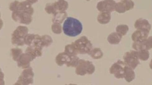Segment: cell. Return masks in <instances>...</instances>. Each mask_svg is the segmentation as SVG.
Masks as SVG:
<instances>
[{"mask_svg":"<svg viewBox=\"0 0 152 85\" xmlns=\"http://www.w3.org/2000/svg\"><path fill=\"white\" fill-rule=\"evenodd\" d=\"M138 58L141 60L146 61L149 57V53L148 50H142L137 51Z\"/></svg>","mask_w":152,"mask_h":85,"instance_id":"30bf717a","label":"cell"},{"mask_svg":"<svg viewBox=\"0 0 152 85\" xmlns=\"http://www.w3.org/2000/svg\"><path fill=\"white\" fill-rule=\"evenodd\" d=\"M134 27L137 30H146L150 31L151 25L148 20L141 18L136 20L134 24Z\"/></svg>","mask_w":152,"mask_h":85,"instance_id":"52a82bcc","label":"cell"},{"mask_svg":"<svg viewBox=\"0 0 152 85\" xmlns=\"http://www.w3.org/2000/svg\"><path fill=\"white\" fill-rule=\"evenodd\" d=\"M116 4L113 0H104L99 2L96 8L101 12H110L115 10Z\"/></svg>","mask_w":152,"mask_h":85,"instance_id":"3957f363","label":"cell"},{"mask_svg":"<svg viewBox=\"0 0 152 85\" xmlns=\"http://www.w3.org/2000/svg\"><path fill=\"white\" fill-rule=\"evenodd\" d=\"M150 31L144 30H137L132 34V39L134 42L139 41L147 39Z\"/></svg>","mask_w":152,"mask_h":85,"instance_id":"8992f818","label":"cell"},{"mask_svg":"<svg viewBox=\"0 0 152 85\" xmlns=\"http://www.w3.org/2000/svg\"><path fill=\"white\" fill-rule=\"evenodd\" d=\"M133 70L129 66L125 67L124 77L126 80L129 82L132 81L135 79V74Z\"/></svg>","mask_w":152,"mask_h":85,"instance_id":"ba28073f","label":"cell"},{"mask_svg":"<svg viewBox=\"0 0 152 85\" xmlns=\"http://www.w3.org/2000/svg\"><path fill=\"white\" fill-rule=\"evenodd\" d=\"M149 66L150 68L152 69V59L151 60V61L150 62Z\"/></svg>","mask_w":152,"mask_h":85,"instance_id":"7c38bea8","label":"cell"},{"mask_svg":"<svg viewBox=\"0 0 152 85\" xmlns=\"http://www.w3.org/2000/svg\"><path fill=\"white\" fill-rule=\"evenodd\" d=\"M133 48L137 51L150 50L152 49V36L140 41L134 42Z\"/></svg>","mask_w":152,"mask_h":85,"instance_id":"5b68a950","label":"cell"},{"mask_svg":"<svg viewBox=\"0 0 152 85\" xmlns=\"http://www.w3.org/2000/svg\"><path fill=\"white\" fill-rule=\"evenodd\" d=\"M63 30L64 34L67 36L75 37L81 33L83 26L78 20L68 17L64 24Z\"/></svg>","mask_w":152,"mask_h":85,"instance_id":"6da1fadb","label":"cell"},{"mask_svg":"<svg viewBox=\"0 0 152 85\" xmlns=\"http://www.w3.org/2000/svg\"><path fill=\"white\" fill-rule=\"evenodd\" d=\"M110 13L108 12H101L98 17L99 22L102 24L108 23L110 19Z\"/></svg>","mask_w":152,"mask_h":85,"instance_id":"9c48e42d","label":"cell"},{"mask_svg":"<svg viewBox=\"0 0 152 85\" xmlns=\"http://www.w3.org/2000/svg\"><path fill=\"white\" fill-rule=\"evenodd\" d=\"M86 1H90V0H86Z\"/></svg>","mask_w":152,"mask_h":85,"instance_id":"4fadbf2b","label":"cell"},{"mask_svg":"<svg viewBox=\"0 0 152 85\" xmlns=\"http://www.w3.org/2000/svg\"><path fill=\"white\" fill-rule=\"evenodd\" d=\"M128 26L126 25H121L118 26L116 28V31L121 35H125L128 31Z\"/></svg>","mask_w":152,"mask_h":85,"instance_id":"8fae6325","label":"cell"},{"mask_svg":"<svg viewBox=\"0 0 152 85\" xmlns=\"http://www.w3.org/2000/svg\"><path fill=\"white\" fill-rule=\"evenodd\" d=\"M134 5V2L131 0H123L116 3L115 10L119 13H125L133 9Z\"/></svg>","mask_w":152,"mask_h":85,"instance_id":"277c9868","label":"cell"},{"mask_svg":"<svg viewBox=\"0 0 152 85\" xmlns=\"http://www.w3.org/2000/svg\"><path fill=\"white\" fill-rule=\"evenodd\" d=\"M124 58L126 64L133 70L135 69L140 64L137 51H132L127 52L124 56Z\"/></svg>","mask_w":152,"mask_h":85,"instance_id":"7a4b0ae2","label":"cell"}]
</instances>
